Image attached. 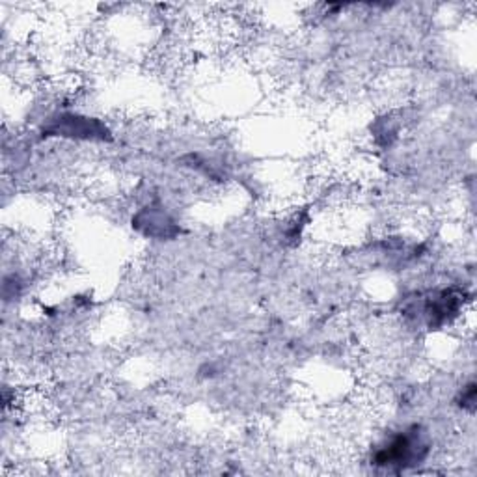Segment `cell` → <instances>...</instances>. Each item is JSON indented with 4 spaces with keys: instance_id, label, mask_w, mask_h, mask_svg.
Returning <instances> with one entry per match:
<instances>
[{
    "instance_id": "obj_1",
    "label": "cell",
    "mask_w": 477,
    "mask_h": 477,
    "mask_svg": "<svg viewBox=\"0 0 477 477\" xmlns=\"http://www.w3.org/2000/svg\"><path fill=\"white\" fill-rule=\"evenodd\" d=\"M418 449H421V442L416 435H399L386 446V449L378 453L377 464H411V461L420 459Z\"/></svg>"
}]
</instances>
